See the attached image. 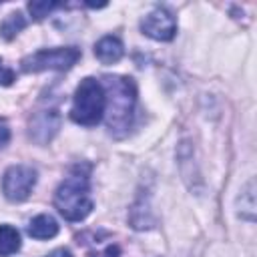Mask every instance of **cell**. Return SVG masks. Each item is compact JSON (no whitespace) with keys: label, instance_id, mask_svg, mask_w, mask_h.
<instances>
[{"label":"cell","instance_id":"obj_1","mask_svg":"<svg viewBox=\"0 0 257 257\" xmlns=\"http://www.w3.org/2000/svg\"><path fill=\"white\" fill-rule=\"evenodd\" d=\"M106 94V126L110 135L120 137L128 131L137 104V86L128 76H104L102 80Z\"/></svg>","mask_w":257,"mask_h":257},{"label":"cell","instance_id":"obj_2","mask_svg":"<svg viewBox=\"0 0 257 257\" xmlns=\"http://www.w3.org/2000/svg\"><path fill=\"white\" fill-rule=\"evenodd\" d=\"M54 207L66 221L74 223L86 219L92 211L88 177L82 173H72L66 177L54 193Z\"/></svg>","mask_w":257,"mask_h":257},{"label":"cell","instance_id":"obj_3","mask_svg":"<svg viewBox=\"0 0 257 257\" xmlns=\"http://www.w3.org/2000/svg\"><path fill=\"white\" fill-rule=\"evenodd\" d=\"M104 108H106V94H104L102 82L92 76L80 80V84L76 86L74 98H72L70 118L76 124L94 126L102 120Z\"/></svg>","mask_w":257,"mask_h":257},{"label":"cell","instance_id":"obj_4","mask_svg":"<svg viewBox=\"0 0 257 257\" xmlns=\"http://www.w3.org/2000/svg\"><path fill=\"white\" fill-rule=\"evenodd\" d=\"M80 58V50L76 46L62 48H42L22 58L20 68L24 72H42V70H68Z\"/></svg>","mask_w":257,"mask_h":257},{"label":"cell","instance_id":"obj_5","mask_svg":"<svg viewBox=\"0 0 257 257\" xmlns=\"http://www.w3.org/2000/svg\"><path fill=\"white\" fill-rule=\"evenodd\" d=\"M36 171L28 165H12L10 169H6L4 177H2V191L4 197L12 203H20L26 201L36 185Z\"/></svg>","mask_w":257,"mask_h":257},{"label":"cell","instance_id":"obj_6","mask_svg":"<svg viewBox=\"0 0 257 257\" xmlns=\"http://www.w3.org/2000/svg\"><path fill=\"white\" fill-rule=\"evenodd\" d=\"M141 30L153 40H173L177 34V20L167 8H155L141 20Z\"/></svg>","mask_w":257,"mask_h":257},{"label":"cell","instance_id":"obj_7","mask_svg":"<svg viewBox=\"0 0 257 257\" xmlns=\"http://www.w3.org/2000/svg\"><path fill=\"white\" fill-rule=\"evenodd\" d=\"M58 122H60V118H58V112L54 108L38 110L30 118V139H34L36 143L44 145L58 131Z\"/></svg>","mask_w":257,"mask_h":257},{"label":"cell","instance_id":"obj_8","mask_svg":"<svg viewBox=\"0 0 257 257\" xmlns=\"http://www.w3.org/2000/svg\"><path fill=\"white\" fill-rule=\"evenodd\" d=\"M122 54H124V46L116 36H102L94 44V56L102 64H114L122 58Z\"/></svg>","mask_w":257,"mask_h":257},{"label":"cell","instance_id":"obj_9","mask_svg":"<svg viewBox=\"0 0 257 257\" xmlns=\"http://www.w3.org/2000/svg\"><path fill=\"white\" fill-rule=\"evenodd\" d=\"M28 235L34 237V239H52L56 233H58V223L52 215H36L30 219L28 227H26Z\"/></svg>","mask_w":257,"mask_h":257},{"label":"cell","instance_id":"obj_10","mask_svg":"<svg viewBox=\"0 0 257 257\" xmlns=\"http://www.w3.org/2000/svg\"><path fill=\"white\" fill-rule=\"evenodd\" d=\"M20 249V233L12 225H0V257L14 255Z\"/></svg>","mask_w":257,"mask_h":257},{"label":"cell","instance_id":"obj_11","mask_svg":"<svg viewBox=\"0 0 257 257\" xmlns=\"http://www.w3.org/2000/svg\"><path fill=\"white\" fill-rule=\"evenodd\" d=\"M26 26V18L22 16V12H12L6 16V20L0 26V36L6 40H12L22 28Z\"/></svg>","mask_w":257,"mask_h":257},{"label":"cell","instance_id":"obj_12","mask_svg":"<svg viewBox=\"0 0 257 257\" xmlns=\"http://www.w3.org/2000/svg\"><path fill=\"white\" fill-rule=\"evenodd\" d=\"M58 6H62V4L50 2V0H34V2H28V10H30V14H32L34 20L46 18V16H48L52 10H56Z\"/></svg>","mask_w":257,"mask_h":257},{"label":"cell","instance_id":"obj_13","mask_svg":"<svg viewBox=\"0 0 257 257\" xmlns=\"http://www.w3.org/2000/svg\"><path fill=\"white\" fill-rule=\"evenodd\" d=\"M14 80H16V74H14V70H12L10 66H6V64H4V60L0 58V84L8 86V84H12Z\"/></svg>","mask_w":257,"mask_h":257},{"label":"cell","instance_id":"obj_14","mask_svg":"<svg viewBox=\"0 0 257 257\" xmlns=\"http://www.w3.org/2000/svg\"><path fill=\"white\" fill-rule=\"evenodd\" d=\"M88 257H120V249H118V245H106L102 251L90 253Z\"/></svg>","mask_w":257,"mask_h":257},{"label":"cell","instance_id":"obj_15","mask_svg":"<svg viewBox=\"0 0 257 257\" xmlns=\"http://www.w3.org/2000/svg\"><path fill=\"white\" fill-rule=\"evenodd\" d=\"M8 141H10V128L4 120H0V151L8 145Z\"/></svg>","mask_w":257,"mask_h":257},{"label":"cell","instance_id":"obj_16","mask_svg":"<svg viewBox=\"0 0 257 257\" xmlns=\"http://www.w3.org/2000/svg\"><path fill=\"white\" fill-rule=\"evenodd\" d=\"M46 257H72V253L66 249V247H58V249H54V251H50Z\"/></svg>","mask_w":257,"mask_h":257}]
</instances>
